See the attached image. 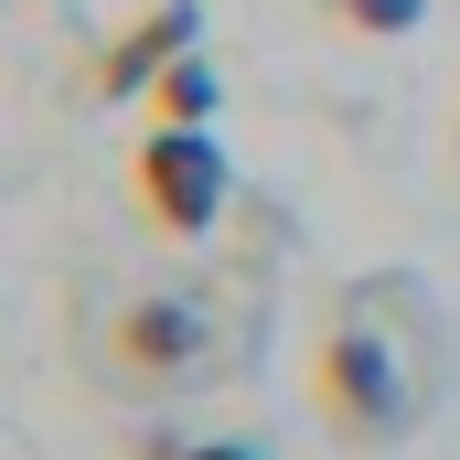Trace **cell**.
<instances>
[{
	"mask_svg": "<svg viewBox=\"0 0 460 460\" xmlns=\"http://www.w3.org/2000/svg\"><path fill=\"white\" fill-rule=\"evenodd\" d=\"M311 396L343 450H396L439 396V300L418 279H364L311 353Z\"/></svg>",
	"mask_w": 460,
	"mask_h": 460,
	"instance_id": "6da1fadb",
	"label": "cell"
},
{
	"mask_svg": "<svg viewBox=\"0 0 460 460\" xmlns=\"http://www.w3.org/2000/svg\"><path fill=\"white\" fill-rule=\"evenodd\" d=\"M128 193H139V215L161 235H215V215H226V150L204 128H150L139 161H128Z\"/></svg>",
	"mask_w": 460,
	"mask_h": 460,
	"instance_id": "7a4b0ae2",
	"label": "cell"
},
{
	"mask_svg": "<svg viewBox=\"0 0 460 460\" xmlns=\"http://www.w3.org/2000/svg\"><path fill=\"white\" fill-rule=\"evenodd\" d=\"M204 364H215V332H204L193 300H128V311L108 322V375H118V385H139V396L193 385Z\"/></svg>",
	"mask_w": 460,
	"mask_h": 460,
	"instance_id": "3957f363",
	"label": "cell"
},
{
	"mask_svg": "<svg viewBox=\"0 0 460 460\" xmlns=\"http://www.w3.org/2000/svg\"><path fill=\"white\" fill-rule=\"evenodd\" d=\"M193 32H204V11H193V0H161V11H139V22L118 32L108 54H97V86H86V97H150V86H161V75L193 54Z\"/></svg>",
	"mask_w": 460,
	"mask_h": 460,
	"instance_id": "277c9868",
	"label": "cell"
},
{
	"mask_svg": "<svg viewBox=\"0 0 460 460\" xmlns=\"http://www.w3.org/2000/svg\"><path fill=\"white\" fill-rule=\"evenodd\" d=\"M215 97H226V86H215V65H204V54H182V65H172V75L150 86L161 128H204V118H215Z\"/></svg>",
	"mask_w": 460,
	"mask_h": 460,
	"instance_id": "5b68a950",
	"label": "cell"
},
{
	"mask_svg": "<svg viewBox=\"0 0 460 460\" xmlns=\"http://www.w3.org/2000/svg\"><path fill=\"white\" fill-rule=\"evenodd\" d=\"M332 11H343L353 32H418L429 22V0H332Z\"/></svg>",
	"mask_w": 460,
	"mask_h": 460,
	"instance_id": "8992f818",
	"label": "cell"
},
{
	"mask_svg": "<svg viewBox=\"0 0 460 460\" xmlns=\"http://www.w3.org/2000/svg\"><path fill=\"white\" fill-rule=\"evenodd\" d=\"M172 460H257V450H235V439H204V450H172Z\"/></svg>",
	"mask_w": 460,
	"mask_h": 460,
	"instance_id": "52a82bcc",
	"label": "cell"
}]
</instances>
